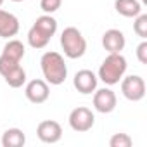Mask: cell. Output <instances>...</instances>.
<instances>
[{"mask_svg": "<svg viewBox=\"0 0 147 147\" xmlns=\"http://www.w3.org/2000/svg\"><path fill=\"white\" fill-rule=\"evenodd\" d=\"M0 75L4 76L5 83L12 88H19L26 83V71L21 62L11 61L4 55H0Z\"/></svg>", "mask_w": 147, "mask_h": 147, "instance_id": "cell-4", "label": "cell"}, {"mask_svg": "<svg viewBox=\"0 0 147 147\" xmlns=\"http://www.w3.org/2000/svg\"><path fill=\"white\" fill-rule=\"evenodd\" d=\"M114 9L123 18H137L142 12L138 0H114Z\"/></svg>", "mask_w": 147, "mask_h": 147, "instance_id": "cell-13", "label": "cell"}, {"mask_svg": "<svg viewBox=\"0 0 147 147\" xmlns=\"http://www.w3.org/2000/svg\"><path fill=\"white\" fill-rule=\"evenodd\" d=\"M133 31L142 38V40H145L147 38V14H138L137 18H135V21H133Z\"/></svg>", "mask_w": 147, "mask_h": 147, "instance_id": "cell-18", "label": "cell"}, {"mask_svg": "<svg viewBox=\"0 0 147 147\" xmlns=\"http://www.w3.org/2000/svg\"><path fill=\"white\" fill-rule=\"evenodd\" d=\"M24 95L30 102L33 104H43L47 102L49 95H50V88H49V83L45 80H40V78H35L31 82H28L26 88H24Z\"/></svg>", "mask_w": 147, "mask_h": 147, "instance_id": "cell-9", "label": "cell"}, {"mask_svg": "<svg viewBox=\"0 0 147 147\" xmlns=\"http://www.w3.org/2000/svg\"><path fill=\"white\" fill-rule=\"evenodd\" d=\"M97 82H99L97 75L94 71H90V69H80L75 75V78H73V85H75V88L80 94H83V95L94 94L97 90Z\"/></svg>", "mask_w": 147, "mask_h": 147, "instance_id": "cell-10", "label": "cell"}, {"mask_svg": "<svg viewBox=\"0 0 147 147\" xmlns=\"http://www.w3.org/2000/svg\"><path fill=\"white\" fill-rule=\"evenodd\" d=\"M116 104H118V99L111 88L104 87V88H99L94 92V107L97 113L109 114L116 109Z\"/></svg>", "mask_w": 147, "mask_h": 147, "instance_id": "cell-7", "label": "cell"}, {"mask_svg": "<svg viewBox=\"0 0 147 147\" xmlns=\"http://www.w3.org/2000/svg\"><path fill=\"white\" fill-rule=\"evenodd\" d=\"M35 28H38L42 33H45L49 38H52L57 31V19L52 18V14H43L40 18H36V21L33 23Z\"/></svg>", "mask_w": 147, "mask_h": 147, "instance_id": "cell-16", "label": "cell"}, {"mask_svg": "<svg viewBox=\"0 0 147 147\" xmlns=\"http://www.w3.org/2000/svg\"><path fill=\"white\" fill-rule=\"evenodd\" d=\"M2 4H4V0H0V7H2Z\"/></svg>", "mask_w": 147, "mask_h": 147, "instance_id": "cell-22", "label": "cell"}, {"mask_svg": "<svg viewBox=\"0 0 147 147\" xmlns=\"http://www.w3.org/2000/svg\"><path fill=\"white\" fill-rule=\"evenodd\" d=\"M126 67H128V64H126L125 55H121V52L119 54H109L99 67L97 78L100 82H104L107 87H113V85L121 82V78L126 73Z\"/></svg>", "mask_w": 147, "mask_h": 147, "instance_id": "cell-2", "label": "cell"}, {"mask_svg": "<svg viewBox=\"0 0 147 147\" xmlns=\"http://www.w3.org/2000/svg\"><path fill=\"white\" fill-rule=\"evenodd\" d=\"M24 54H26L24 43L19 42V40H16V38L9 40V42L4 45V50H2V55H4V57H7V59H11V61H16V62H21V59L24 57Z\"/></svg>", "mask_w": 147, "mask_h": 147, "instance_id": "cell-14", "label": "cell"}, {"mask_svg": "<svg viewBox=\"0 0 147 147\" xmlns=\"http://www.w3.org/2000/svg\"><path fill=\"white\" fill-rule=\"evenodd\" d=\"M61 47L67 59H80L87 52V40L75 26H67L61 33Z\"/></svg>", "mask_w": 147, "mask_h": 147, "instance_id": "cell-3", "label": "cell"}, {"mask_svg": "<svg viewBox=\"0 0 147 147\" xmlns=\"http://www.w3.org/2000/svg\"><path fill=\"white\" fill-rule=\"evenodd\" d=\"M36 135L43 144H57L62 138V126L54 119H43L36 126Z\"/></svg>", "mask_w": 147, "mask_h": 147, "instance_id": "cell-8", "label": "cell"}, {"mask_svg": "<svg viewBox=\"0 0 147 147\" xmlns=\"http://www.w3.org/2000/svg\"><path fill=\"white\" fill-rule=\"evenodd\" d=\"M133 140L128 133H114L109 138V145L111 147H131Z\"/></svg>", "mask_w": 147, "mask_h": 147, "instance_id": "cell-19", "label": "cell"}, {"mask_svg": "<svg viewBox=\"0 0 147 147\" xmlns=\"http://www.w3.org/2000/svg\"><path fill=\"white\" fill-rule=\"evenodd\" d=\"M67 121H69L71 130H75L78 133H85V131L92 130V126L95 123V116H94L92 109H88L85 106H78L69 113Z\"/></svg>", "mask_w": 147, "mask_h": 147, "instance_id": "cell-5", "label": "cell"}, {"mask_svg": "<svg viewBox=\"0 0 147 147\" xmlns=\"http://www.w3.org/2000/svg\"><path fill=\"white\" fill-rule=\"evenodd\" d=\"M12 2H23V0H12Z\"/></svg>", "mask_w": 147, "mask_h": 147, "instance_id": "cell-23", "label": "cell"}, {"mask_svg": "<svg viewBox=\"0 0 147 147\" xmlns=\"http://www.w3.org/2000/svg\"><path fill=\"white\" fill-rule=\"evenodd\" d=\"M26 144V135L21 128H7L2 135L4 147H23Z\"/></svg>", "mask_w": 147, "mask_h": 147, "instance_id": "cell-15", "label": "cell"}, {"mask_svg": "<svg viewBox=\"0 0 147 147\" xmlns=\"http://www.w3.org/2000/svg\"><path fill=\"white\" fill-rule=\"evenodd\" d=\"M62 0H40V9L45 14H54L61 9Z\"/></svg>", "mask_w": 147, "mask_h": 147, "instance_id": "cell-20", "label": "cell"}, {"mask_svg": "<svg viewBox=\"0 0 147 147\" xmlns=\"http://www.w3.org/2000/svg\"><path fill=\"white\" fill-rule=\"evenodd\" d=\"M126 45V38L123 35V31L111 28L102 35V47L109 52V54H119Z\"/></svg>", "mask_w": 147, "mask_h": 147, "instance_id": "cell-11", "label": "cell"}, {"mask_svg": "<svg viewBox=\"0 0 147 147\" xmlns=\"http://www.w3.org/2000/svg\"><path fill=\"white\" fill-rule=\"evenodd\" d=\"M137 59L140 64H147V42L145 40L137 47Z\"/></svg>", "mask_w": 147, "mask_h": 147, "instance_id": "cell-21", "label": "cell"}, {"mask_svg": "<svg viewBox=\"0 0 147 147\" xmlns=\"http://www.w3.org/2000/svg\"><path fill=\"white\" fill-rule=\"evenodd\" d=\"M40 66H42V73L43 78L49 85H62L67 78V66L64 57L59 52H45L40 59Z\"/></svg>", "mask_w": 147, "mask_h": 147, "instance_id": "cell-1", "label": "cell"}, {"mask_svg": "<svg viewBox=\"0 0 147 147\" xmlns=\"http://www.w3.org/2000/svg\"><path fill=\"white\" fill-rule=\"evenodd\" d=\"M121 94L131 102H138L145 97V82L138 75H130L121 78Z\"/></svg>", "mask_w": 147, "mask_h": 147, "instance_id": "cell-6", "label": "cell"}, {"mask_svg": "<svg viewBox=\"0 0 147 147\" xmlns=\"http://www.w3.org/2000/svg\"><path fill=\"white\" fill-rule=\"evenodd\" d=\"M52 38H49L45 33H42L38 28H35V26H31L30 28V31H28V43L33 47V49H45L47 45H49V42H50Z\"/></svg>", "mask_w": 147, "mask_h": 147, "instance_id": "cell-17", "label": "cell"}, {"mask_svg": "<svg viewBox=\"0 0 147 147\" xmlns=\"http://www.w3.org/2000/svg\"><path fill=\"white\" fill-rule=\"evenodd\" d=\"M19 33V19L4 9H0V38H12Z\"/></svg>", "mask_w": 147, "mask_h": 147, "instance_id": "cell-12", "label": "cell"}]
</instances>
